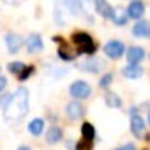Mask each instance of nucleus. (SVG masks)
<instances>
[{
	"instance_id": "obj_1",
	"label": "nucleus",
	"mask_w": 150,
	"mask_h": 150,
	"mask_svg": "<svg viewBox=\"0 0 150 150\" xmlns=\"http://www.w3.org/2000/svg\"><path fill=\"white\" fill-rule=\"evenodd\" d=\"M28 111V90L25 87H20L14 94H11L9 103L4 108V117L9 122L21 120Z\"/></svg>"
},
{
	"instance_id": "obj_2",
	"label": "nucleus",
	"mask_w": 150,
	"mask_h": 150,
	"mask_svg": "<svg viewBox=\"0 0 150 150\" xmlns=\"http://www.w3.org/2000/svg\"><path fill=\"white\" fill-rule=\"evenodd\" d=\"M72 44H74V50H76L78 53H94L96 51V42L94 39L85 34V32H78L72 35Z\"/></svg>"
},
{
	"instance_id": "obj_3",
	"label": "nucleus",
	"mask_w": 150,
	"mask_h": 150,
	"mask_svg": "<svg viewBox=\"0 0 150 150\" xmlns=\"http://www.w3.org/2000/svg\"><path fill=\"white\" fill-rule=\"evenodd\" d=\"M69 94H71L74 99H87V97H90V94H92V87H90L87 81L78 80V81H74V83L69 87Z\"/></svg>"
},
{
	"instance_id": "obj_4",
	"label": "nucleus",
	"mask_w": 150,
	"mask_h": 150,
	"mask_svg": "<svg viewBox=\"0 0 150 150\" xmlns=\"http://www.w3.org/2000/svg\"><path fill=\"white\" fill-rule=\"evenodd\" d=\"M104 53H106L110 58L117 60V58H120V57L125 53V46H124V42H120V41H110V42L104 44Z\"/></svg>"
},
{
	"instance_id": "obj_5",
	"label": "nucleus",
	"mask_w": 150,
	"mask_h": 150,
	"mask_svg": "<svg viewBox=\"0 0 150 150\" xmlns=\"http://www.w3.org/2000/svg\"><path fill=\"white\" fill-rule=\"evenodd\" d=\"M104 67H106L104 60H101V58H97V57H90L88 60H85V62L80 65V69H83V71H87V72H94V74L101 72Z\"/></svg>"
},
{
	"instance_id": "obj_6",
	"label": "nucleus",
	"mask_w": 150,
	"mask_h": 150,
	"mask_svg": "<svg viewBox=\"0 0 150 150\" xmlns=\"http://www.w3.org/2000/svg\"><path fill=\"white\" fill-rule=\"evenodd\" d=\"M42 48H44V42H42V37L39 34H30L27 37V50H28V53L35 55V53L42 51Z\"/></svg>"
},
{
	"instance_id": "obj_7",
	"label": "nucleus",
	"mask_w": 150,
	"mask_h": 150,
	"mask_svg": "<svg viewBox=\"0 0 150 150\" xmlns=\"http://www.w3.org/2000/svg\"><path fill=\"white\" fill-rule=\"evenodd\" d=\"M127 18H134V20H138L139 21V18L143 16V13H145V4L141 2V0H132V2L129 4V7H127Z\"/></svg>"
},
{
	"instance_id": "obj_8",
	"label": "nucleus",
	"mask_w": 150,
	"mask_h": 150,
	"mask_svg": "<svg viewBox=\"0 0 150 150\" xmlns=\"http://www.w3.org/2000/svg\"><path fill=\"white\" fill-rule=\"evenodd\" d=\"M65 113H67V117H69L71 120H78V118L83 117L85 108H83L78 101H72V103H69V104L65 106Z\"/></svg>"
},
{
	"instance_id": "obj_9",
	"label": "nucleus",
	"mask_w": 150,
	"mask_h": 150,
	"mask_svg": "<svg viewBox=\"0 0 150 150\" xmlns=\"http://www.w3.org/2000/svg\"><path fill=\"white\" fill-rule=\"evenodd\" d=\"M6 44H7V50H9V53H18V51L21 50L23 39H21L18 34H13V32H9V34L6 35Z\"/></svg>"
},
{
	"instance_id": "obj_10",
	"label": "nucleus",
	"mask_w": 150,
	"mask_h": 150,
	"mask_svg": "<svg viewBox=\"0 0 150 150\" xmlns=\"http://www.w3.org/2000/svg\"><path fill=\"white\" fill-rule=\"evenodd\" d=\"M145 129H146L145 120H143L139 115H132V117H131V131H132V134H134L136 138H143Z\"/></svg>"
},
{
	"instance_id": "obj_11",
	"label": "nucleus",
	"mask_w": 150,
	"mask_h": 150,
	"mask_svg": "<svg viewBox=\"0 0 150 150\" xmlns=\"http://www.w3.org/2000/svg\"><path fill=\"white\" fill-rule=\"evenodd\" d=\"M62 6L65 7V11L71 14V16H80L81 11H85L83 4H81V0H64Z\"/></svg>"
},
{
	"instance_id": "obj_12",
	"label": "nucleus",
	"mask_w": 150,
	"mask_h": 150,
	"mask_svg": "<svg viewBox=\"0 0 150 150\" xmlns=\"http://www.w3.org/2000/svg\"><path fill=\"white\" fill-rule=\"evenodd\" d=\"M122 74L129 80H138V78L143 76V67L139 64H129L122 69Z\"/></svg>"
},
{
	"instance_id": "obj_13",
	"label": "nucleus",
	"mask_w": 150,
	"mask_h": 150,
	"mask_svg": "<svg viewBox=\"0 0 150 150\" xmlns=\"http://www.w3.org/2000/svg\"><path fill=\"white\" fill-rule=\"evenodd\" d=\"M125 55H127L129 64H139V62L145 58V50L139 48V46H131Z\"/></svg>"
},
{
	"instance_id": "obj_14",
	"label": "nucleus",
	"mask_w": 150,
	"mask_h": 150,
	"mask_svg": "<svg viewBox=\"0 0 150 150\" xmlns=\"http://www.w3.org/2000/svg\"><path fill=\"white\" fill-rule=\"evenodd\" d=\"M94 6H96V13L103 18H111V6L108 4V0H94Z\"/></svg>"
},
{
	"instance_id": "obj_15",
	"label": "nucleus",
	"mask_w": 150,
	"mask_h": 150,
	"mask_svg": "<svg viewBox=\"0 0 150 150\" xmlns=\"http://www.w3.org/2000/svg\"><path fill=\"white\" fill-rule=\"evenodd\" d=\"M132 34L136 37H150V21L139 20L134 27H132Z\"/></svg>"
},
{
	"instance_id": "obj_16",
	"label": "nucleus",
	"mask_w": 150,
	"mask_h": 150,
	"mask_svg": "<svg viewBox=\"0 0 150 150\" xmlns=\"http://www.w3.org/2000/svg\"><path fill=\"white\" fill-rule=\"evenodd\" d=\"M62 136H64L62 129H60L58 125H51V127L48 129V132H46V143H50V145H55V143L62 141Z\"/></svg>"
},
{
	"instance_id": "obj_17",
	"label": "nucleus",
	"mask_w": 150,
	"mask_h": 150,
	"mask_svg": "<svg viewBox=\"0 0 150 150\" xmlns=\"http://www.w3.org/2000/svg\"><path fill=\"white\" fill-rule=\"evenodd\" d=\"M111 21H113L115 25H118V27L125 25V23H127V13H125V9H122V7L113 9V13H111Z\"/></svg>"
},
{
	"instance_id": "obj_18",
	"label": "nucleus",
	"mask_w": 150,
	"mask_h": 150,
	"mask_svg": "<svg viewBox=\"0 0 150 150\" xmlns=\"http://www.w3.org/2000/svg\"><path fill=\"white\" fill-rule=\"evenodd\" d=\"M44 131V120L42 118H34L30 124H28V132L32 136H41Z\"/></svg>"
},
{
	"instance_id": "obj_19",
	"label": "nucleus",
	"mask_w": 150,
	"mask_h": 150,
	"mask_svg": "<svg viewBox=\"0 0 150 150\" xmlns=\"http://www.w3.org/2000/svg\"><path fill=\"white\" fill-rule=\"evenodd\" d=\"M58 55H60L62 60H74V58L78 57V51L72 50V48H69V46H65V44H62L58 48Z\"/></svg>"
},
{
	"instance_id": "obj_20",
	"label": "nucleus",
	"mask_w": 150,
	"mask_h": 150,
	"mask_svg": "<svg viewBox=\"0 0 150 150\" xmlns=\"http://www.w3.org/2000/svg\"><path fill=\"white\" fill-rule=\"evenodd\" d=\"M7 69H9V72H11V74H16V76L20 78L21 74L27 71V65H25L23 62H11V64L7 65Z\"/></svg>"
},
{
	"instance_id": "obj_21",
	"label": "nucleus",
	"mask_w": 150,
	"mask_h": 150,
	"mask_svg": "<svg viewBox=\"0 0 150 150\" xmlns=\"http://www.w3.org/2000/svg\"><path fill=\"white\" fill-rule=\"evenodd\" d=\"M104 99H106V104H108L110 108H120V106H122V99H120L117 94H111V92H110V94H106Z\"/></svg>"
},
{
	"instance_id": "obj_22",
	"label": "nucleus",
	"mask_w": 150,
	"mask_h": 150,
	"mask_svg": "<svg viewBox=\"0 0 150 150\" xmlns=\"http://www.w3.org/2000/svg\"><path fill=\"white\" fill-rule=\"evenodd\" d=\"M81 134H83L85 141H88V143H90V141L96 138V131H94L92 124H83V127H81Z\"/></svg>"
},
{
	"instance_id": "obj_23",
	"label": "nucleus",
	"mask_w": 150,
	"mask_h": 150,
	"mask_svg": "<svg viewBox=\"0 0 150 150\" xmlns=\"http://www.w3.org/2000/svg\"><path fill=\"white\" fill-rule=\"evenodd\" d=\"M111 81H113V74H111V72H106L104 76L101 78V81H99V87H101V88H106V87H110Z\"/></svg>"
},
{
	"instance_id": "obj_24",
	"label": "nucleus",
	"mask_w": 150,
	"mask_h": 150,
	"mask_svg": "<svg viewBox=\"0 0 150 150\" xmlns=\"http://www.w3.org/2000/svg\"><path fill=\"white\" fill-rule=\"evenodd\" d=\"M9 97H11V94H4V96H0V110H4V108H6V104L9 103Z\"/></svg>"
},
{
	"instance_id": "obj_25",
	"label": "nucleus",
	"mask_w": 150,
	"mask_h": 150,
	"mask_svg": "<svg viewBox=\"0 0 150 150\" xmlns=\"http://www.w3.org/2000/svg\"><path fill=\"white\" fill-rule=\"evenodd\" d=\"M117 150H136V146H134L132 143H125V145H122V146H118Z\"/></svg>"
},
{
	"instance_id": "obj_26",
	"label": "nucleus",
	"mask_w": 150,
	"mask_h": 150,
	"mask_svg": "<svg viewBox=\"0 0 150 150\" xmlns=\"http://www.w3.org/2000/svg\"><path fill=\"white\" fill-rule=\"evenodd\" d=\"M7 87V78L6 76H2V74H0V92H2L4 88Z\"/></svg>"
},
{
	"instance_id": "obj_27",
	"label": "nucleus",
	"mask_w": 150,
	"mask_h": 150,
	"mask_svg": "<svg viewBox=\"0 0 150 150\" xmlns=\"http://www.w3.org/2000/svg\"><path fill=\"white\" fill-rule=\"evenodd\" d=\"M18 150H32V148H30V146H27V145H21Z\"/></svg>"
},
{
	"instance_id": "obj_28",
	"label": "nucleus",
	"mask_w": 150,
	"mask_h": 150,
	"mask_svg": "<svg viewBox=\"0 0 150 150\" xmlns=\"http://www.w3.org/2000/svg\"><path fill=\"white\" fill-rule=\"evenodd\" d=\"M55 2H57V4H62V2H64V0H55Z\"/></svg>"
},
{
	"instance_id": "obj_29",
	"label": "nucleus",
	"mask_w": 150,
	"mask_h": 150,
	"mask_svg": "<svg viewBox=\"0 0 150 150\" xmlns=\"http://www.w3.org/2000/svg\"><path fill=\"white\" fill-rule=\"evenodd\" d=\"M148 125H150V111H148Z\"/></svg>"
}]
</instances>
